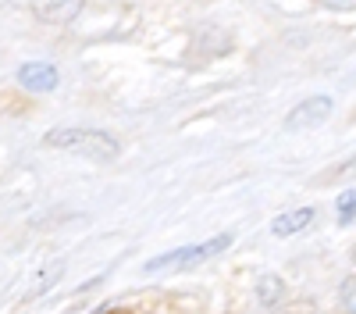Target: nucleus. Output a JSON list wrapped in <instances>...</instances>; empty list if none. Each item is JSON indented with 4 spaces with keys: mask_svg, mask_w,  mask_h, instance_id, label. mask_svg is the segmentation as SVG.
I'll list each match as a JSON object with an SVG mask.
<instances>
[{
    "mask_svg": "<svg viewBox=\"0 0 356 314\" xmlns=\"http://www.w3.org/2000/svg\"><path fill=\"white\" fill-rule=\"evenodd\" d=\"M328 175H356V161H346V164H339V168H332Z\"/></svg>",
    "mask_w": 356,
    "mask_h": 314,
    "instance_id": "9b49d317",
    "label": "nucleus"
},
{
    "mask_svg": "<svg viewBox=\"0 0 356 314\" xmlns=\"http://www.w3.org/2000/svg\"><path fill=\"white\" fill-rule=\"evenodd\" d=\"M57 82H61V75H57V65L50 61H29L18 68V86L29 93H50L57 90Z\"/></svg>",
    "mask_w": 356,
    "mask_h": 314,
    "instance_id": "20e7f679",
    "label": "nucleus"
},
{
    "mask_svg": "<svg viewBox=\"0 0 356 314\" xmlns=\"http://www.w3.org/2000/svg\"><path fill=\"white\" fill-rule=\"evenodd\" d=\"M47 147H57L65 154H79V157H93V161H114L122 154V143L104 129H54L43 136Z\"/></svg>",
    "mask_w": 356,
    "mask_h": 314,
    "instance_id": "f257e3e1",
    "label": "nucleus"
},
{
    "mask_svg": "<svg viewBox=\"0 0 356 314\" xmlns=\"http://www.w3.org/2000/svg\"><path fill=\"white\" fill-rule=\"evenodd\" d=\"M342 311L346 314H356V278H346L342 282Z\"/></svg>",
    "mask_w": 356,
    "mask_h": 314,
    "instance_id": "1a4fd4ad",
    "label": "nucleus"
},
{
    "mask_svg": "<svg viewBox=\"0 0 356 314\" xmlns=\"http://www.w3.org/2000/svg\"><path fill=\"white\" fill-rule=\"evenodd\" d=\"M356 218V189H346L339 196V225H349Z\"/></svg>",
    "mask_w": 356,
    "mask_h": 314,
    "instance_id": "6e6552de",
    "label": "nucleus"
},
{
    "mask_svg": "<svg viewBox=\"0 0 356 314\" xmlns=\"http://www.w3.org/2000/svg\"><path fill=\"white\" fill-rule=\"evenodd\" d=\"M353 261H356V250H353Z\"/></svg>",
    "mask_w": 356,
    "mask_h": 314,
    "instance_id": "f8f14e48",
    "label": "nucleus"
},
{
    "mask_svg": "<svg viewBox=\"0 0 356 314\" xmlns=\"http://www.w3.org/2000/svg\"><path fill=\"white\" fill-rule=\"evenodd\" d=\"M235 243L232 233H221L214 240H207V243H193V246H178V250H168L161 257H154V261H146V272H189L193 265H203V261H211V257H218L221 250H228Z\"/></svg>",
    "mask_w": 356,
    "mask_h": 314,
    "instance_id": "f03ea898",
    "label": "nucleus"
},
{
    "mask_svg": "<svg viewBox=\"0 0 356 314\" xmlns=\"http://www.w3.org/2000/svg\"><path fill=\"white\" fill-rule=\"evenodd\" d=\"M324 8H332V11H353L356 8V0H321Z\"/></svg>",
    "mask_w": 356,
    "mask_h": 314,
    "instance_id": "9d476101",
    "label": "nucleus"
},
{
    "mask_svg": "<svg viewBox=\"0 0 356 314\" xmlns=\"http://www.w3.org/2000/svg\"><path fill=\"white\" fill-rule=\"evenodd\" d=\"M257 300H260V307H275V304H282L285 300V282L278 278V275H260L257 278Z\"/></svg>",
    "mask_w": 356,
    "mask_h": 314,
    "instance_id": "0eeeda50",
    "label": "nucleus"
},
{
    "mask_svg": "<svg viewBox=\"0 0 356 314\" xmlns=\"http://www.w3.org/2000/svg\"><path fill=\"white\" fill-rule=\"evenodd\" d=\"M332 111H335L332 97H307V100H300V104L285 114V132L314 129V125H321V122H328Z\"/></svg>",
    "mask_w": 356,
    "mask_h": 314,
    "instance_id": "7ed1b4c3",
    "label": "nucleus"
},
{
    "mask_svg": "<svg viewBox=\"0 0 356 314\" xmlns=\"http://www.w3.org/2000/svg\"><path fill=\"white\" fill-rule=\"evenodd\" d=\"M86 0H33V15L47 25H68L82 15Z\"/></svg>",
    "mask_w": 356,
    "mask_h": 314,
    "instance_id": "39448f33",
    "label": "nucleus"
},
{
    "mask_svg": "<svg viewBox=\"0 0 356 314\" xmlns=\"http://www.w3.org/2000/svg\"><path fill=\"white\" fill-rule=\"evenodd\" d=\"M314 207H296V211H289V214H278L275 221H271V233L275 236H296V233H303V228L314 221Z\"/></svg>",
    "mask_w": 356,
    "mask_h": 314,
    "instance_id": "423d86ee",
    "label": "nucleus"
}]
</instances>
